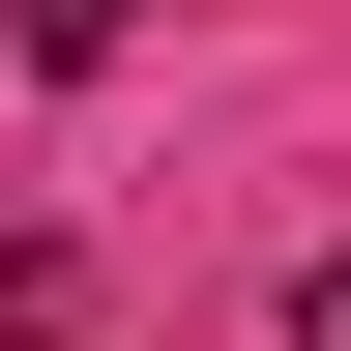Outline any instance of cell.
Wrapping results in <instances>:
<instances>
[{
  "instance_id": "2",
  "label": "cell",
  "mask_w": 351,
  "mask_h": 351,
  "mask_svg": "<svg viewBox=\"0 0 351 351\" xmlns=\"http://www.w3.org/2000/svg\"><path fill=\"white\" fill-rule=\"evenodd\" d=\"M293 351H351V263H293Z\"/></svg>"
},
{
  "instance_id": "1",
  "label": "cell",
  "mask_w": 351,
  "mask_h": 351,
  "mask_svg": "<svg viewBox=\"0 0 351 351\" xmlns=\"http://www.w3.org/2000/svg\"><path fill=\"white\" fill-rule=\"evenodd\" d=\"M0 29H29V59H59V88H88V59H117V29H147V0H0Z\"/></svg>"
}]
</instances>
